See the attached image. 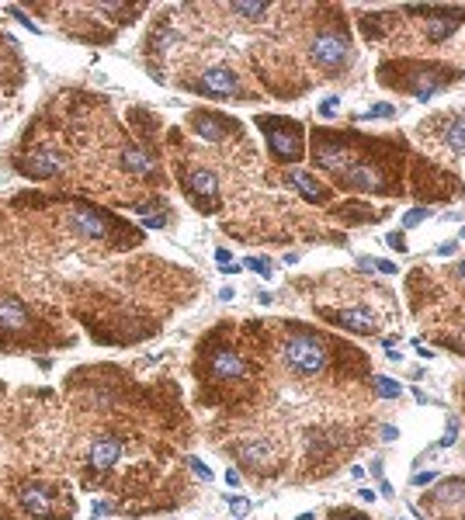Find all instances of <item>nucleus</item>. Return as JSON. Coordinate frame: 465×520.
I'll return each mask as SVG.
<instances>
[{"label":"nucleus","instance_id":"c03bdc74","mask_svg":"<svg viewBox=\"0 0 465 520\" xmlns=\"http://www.w3.org/2000/svg\"><path fill=\"white\" fill-rule=\"evenodd\" d=\"M372 475H375V479H385V475H382V462H379V458L372 462Z\"/></svg>","mask_w":465,"mask_h":520},{"label":"nucleus","instance_id":"a19ab883","mask_svg":"<svg viewBox=\"0 0 465 520\" xmlns=\"http://www.w3.org/2000/svg\"><path fill=\"white\" fill-rule=\"evenodd\" d=\"M379 493H382V496H389V499L396 496V493H392V486H389V479H379Z\"/></svg>","mask_w":465,"mask_h":520},{"label":"nucleus","instance_id":"f3484780","mask_svg":"<svg viewBox=\"0 0 465 520\" xmlns=\"http://www.w3.org/2000/svg\"><path fill=\"white\" fill-rule=\"evenodd\" d=\"M288 184H296V187H299V194L305 198V202H323V187H320V181H316L313 174L299 170V167H292V170H288Z\"/></svg>","mask_w":465,"mask_h":520},{"label":"nucleus","instance_id":"5701e85b","mask_svg":"<svg viewBox=\"0 0 465 520\" xmlns=\"http://www.w3.org/2000/svg\"><path fill=\"white\" fill-rule=\"evenodd\" d=\"M375 392H379L382 399H399V395H403V385H399L396 378H389V375H375Z\"/></svg>","mask_w":465,"mask_h":520},{"label":"nucleus","instance_id":"8fccbe9b","mask_svg":"<svg viewBox=\"0 0 465 520\" xmlns=\"http://www.w3.org/2000/svg\"><path fill=\"white\" fill-rule=\"evenodd\" d=\"M462 239H465V229H462Z\"/></svg>","mask_w":465,"mask_h":520},{"label":"nucleus","instance_id":"9b49d317","mask_svg":"<svg viewBox=\"0 0 465 520\" xmlns=\"http://www.w3.org/2000/svg\"><path fill=\"white\" fill-rule=\"evenodd\" d=\"M188 187H192V194L198 198V205L202 208H216L219 181H216L212 170H192V174H188Z\"/></svg>","mask_w":465,"mask_h":520},{"label":"nucleus","instance_id":"2f4dec72","mask_svg":"<svg viewBox=\"0 0 465 520\" xmlns=\"http://www.w3.org/2000/svg\"><path fill=\"white\" fill-rule=\"evenodd\" d=\"M385 243H389L392 250H399V254H407V236L399 233V229H392V233H385Z\"/></svg>","mask_w":465,"mask_h":520},{"label":"nucleus","instance_id":"cd10ccee","mask_svg":"<svg viewBox=\"0 0 465 520\" xmlns=\"http://www.w3.org/2000/svg\"><path fill=\"white\" fill-rule=\"evenodd\" d=\"M455 441H459V420H451V416H448V430H444V437L438 441V447H451Z\"/></svg>","mask_w":465,"mask_h":520},{"label":"nucleus","instance_id":"7ed1b4c3","mask_svg":"<svg viewBox=\"0 0 465 520\" xmlns=\"http://www.w3.org/2000/svg\"><path fill=\"white\" fill-rule=\"evenodd\" d=\"M348 56H351V46H348L344 35H337V31L316 35V42H313V59H316V66H323V70H340V66L348 63Z\"/></svg>","mask_w":465,"mask_h":520},{"label":"nucleus","instance_id":"2eb2a0df","mask_svg":"<svg viewBox=\"0 0 465 520\" xmlns=\"http://www.w3.org/2000/svg\"><path fill=\"white\" fill-rule=\"evenodd\" d=\"M194 132L202 139H209V142H219V139H226L233 132V125L226 118H219V115H194Z\"/></svg>","mask_w":465,"mask_h":520},{"label":"nucleus","instance_id":"f704fd0d","mask_svg":"<svg viewBox=\"0 0 465 520\" xmlns=\"http://www.w3.org/2000/svg\"><path fill=\"white\" fill-rule=\"evenodd\" d=\"M240 482H244V475L229 465V468H226V486H229V489H240Z\"/></svg>","mask_w":465,"mask_h":520},{"label":"nucleus","instance_id":"c9c22d12","mask_svg":"<svg viewBox=\"0 0 465 520\" xmlns=\"http://www.w3.org/2000/svg\"><path fill=\"white\" fill-rule=\"evenodd\" d=\"M455 254H459V243H455V239H448V243L438 246V257H455Z\"/></svg>","mask_w":465,"mask_h":520},{"label":"nucleus","instance_id":"393cba45","mask_svg":"<svg viewBox=\"0 0 465 520\" xmlns=\"http://www.w3.org/2000/svg\"><path fill=\"white\" fill-rule=\"evenodd\" d=\"M434 212L431 208H410L407 215H403V229H413V226H420V222H427Z\"/></svg>","mask_w":465,"mask_h":520},{"label":"nucleus","instance_id":"e433bc0d","mask_svg":"<svg viewBox=\"0 0 465 520\" xmlns=\"http://www.w3.org/2000/svg\"><path fill=\"white\" fill-rule=\"evenodd\" d=\"M357 499H361V503H375V499H379V493H375L372 486H361V489H357Z\"/></svg>","mask_w":465,"mask_h":520},{"label":"nucleus","instance_id":"6ab92c4d","mask_svg":"<svg viewBox=\"0 0 465 520\" xmlns=\"http://www.w3.org/2000/svg\"><path fill=\"white\" fill-rule=\"evenodd\" d=\"M441 83H444V80H441L438 73H420V80L413 83V98H417V101H431V98L441 90Z\"/></svg>","mask_w":465,"mask_h":520},{"label":"nucleus","instance_id":"7c9ffc66","mask_svg":"<svg viewBox=\"0 0 465 520\" xmlns=\"http://www.w3.org/2000/svg\"><path fill=\"white\" fill-rule=\"evenodd\" d=\"M229 510H233V517H236V520L246 517V514H250V499H244V496H236V499H233V496H229Z\"/></svg>","mask_w":465,"mask_h":520},{"label":"nucleus","instance_id":"0eeeda50","mask_svg":"<svg viewBox=\"0 0 465 520\" xmlns=\"http://www.w3.org/2000/svg\"><path fill=\"white\" fill-rule=\"evenodd\" d=\"M340 184L344 187H357V191H379L382 187V174L368 163H348L340 170Z\"/></svg>","mask_w":465,"mask_h":520},{"label":"nucleus","instance_id":"412c9836","mask_svg":"<svg viewBox=\"0 0 465 520\" xmlns=\"http://www.w3.org/2000/svg\"><path fill=\"white\" fill-rule=\"evenodd\" d=\"M240 458L254 462V465H261V462L268 458V444L261 441V437H254V441H244V444H240Z\"/></svg>","mask_w":465,"mask_h":520},{"label":"nucleus","instance_id":"b1692460","mask_svg":"<svg viewBox=\"0 0 465 520\" xmlns=\"http://www.w3.org/2000/svg\"><path fill=\"white\" fill-rule=\"evenodd\" d=\"M136 212L142 215V226H146V229H164V226H167V215H164V212H157V208L139 205Z\"/></svg>","mask_w":465,"mask_h":520},{"label":"nucleus","instance_id":"4be33fe9","mask_svg":"<svg viewBox=\"0 0 465 520\" xmlns=\"http://www.w3.org/2000/svg\"><path fill=\"white\" fill-rule=\"evenodd\" d=\"M438 496H441V503H462L465 499V479H451V482H444Z\"/></svg>","mask_w":465,"mask_h":520},{"label":"nucleus","instance_id":"4c0bfd02","mask_svg":"<svg viewBox=\"0 0 465 520\" xmlns=\"http://www.w3.org/2000/svg\"><path fill=\"white\" fill-rule=\"evenodd\" d=\"M375 271H382V274H396V264H392V260H379V257H375Z\"/></svg>","mask_w":465,"mask_h":520},{"label":"nucleus","instance_id":"f8f14e48","mask_svg":"<svg viewBox=\"0 0 465 520\" xmlns=\"http://www.w3.org/2000/svg\"><path fill=\"white\" fill-rule=\"evenodd\" d=\"M21 506H25L31 517H49V514H53V496H49L46 486L28 482L25 489H21Z\"/></svg>","mask_w":465,"mask_h":520},{"label":"nucleus","instance_id":"ddd939ff","mask_svg":"<svg viewBox=\"0 0 465 520\" xmlns=\"http://www.w3.org/2000/svg\"><path fill=\"white\" fill-rule=\"evenodd\" d=\"M118 458H122V441L118 437H98V441L90 444V465L98 468V472L111 468Z\"/></svg>","mask_w":465,"mask_h":520},{"label":"nucleus","instance_id":"09e8293b","mask_svg":"<svg viewBox=\"0 0 465 520\" xmlns=\"http://www.w3.org/2000/svg\"><path fill=\"white\" fill-rule=\"evenodd\" d=\"M344 520H365V517H357V514H348V517H344Z\"/></svg>","mask_w":465,"mask_h":520},{"label":"nucleus","instance_id":"c85d7f7f","mask_svg":"<svg viewBox=\"0 0 465 520\" xmlns=\"http://www.w3.org/2000/svg\"><path fill=\"white\" fill-rule=\"evenodd\" d=\"M188 465H192V472L198 475V479H205V482H212V479H216V475H212V468L205 465L202 458H188Z\"/></svg>","mask_w":465,"mask_h":520},{"label":"nucleus","instance_id":"4468645a","mask_svg":"<svg viewBox=\"0 0 465 520\" xmlns=\"http://www.w3.org/2000/svg\"><path fill=\"white\" fill-rule=\"evenodd\" d=\"M313 156H316V163L327 167V170H344V167H348V150H344L340 142H330V139H316Z\"/></svg>","mask_w":465,"mask_h":520},{"label":"nucleus","instance_id":"9d476101","mask_svg":"<svg viewBox=\"0 0 465 520\" xmlns=\"http://www.w3.org/2000/svg\"><path fill=\"white\" fill-rule=\"evenodd\" d=\"M209 371H212V378H219V382H236V378H244L246 364H244V358L233 354V350H216L212 361H209Z\"/></svg>","mask_w":465,"mask_h":520},{"label":"nucleus","instance_id":"dca6fc26","mask_svg":"<svg viewBox=\"0 0 465 520\" xmlns=\"http://www.w3.org/2000/svg\"><path fill=\"white\" fill-rule=\"evenodd\" d=\"M28 309L18 298H0V330H25Z\"/></svg>","mask_w":465,"mask_h":520},{"label":"nucleus","instance_id":"423d86ee","mask_svg":"<svg viewBox=\"0 0 465 520\" xmlns=\"http://www.w3.org/2000/svg\"><path fill=\"white\" fill-rule=\"evenodd\" d=\"M21 167H25V174H31V177H56V174L66 170V156L56 153V150H38V153L28 156Z\"/></svg>","mask_w":465,"mask_h":520},{"label":"nucleus","instance_id":"72a5a7b5","mask_svg":"<svg viewBox=\"0 0 465 520\" xmlns=\"http://www.w3.org/2000/svg\"><path fill=\"white\" fill-rule=\"evenodd\" d=\"M431 482H438V472L431 468V472H413V486H431Z\"/></svg>","mask_w":465,"mask_h":520},{"label":"nucleus","instance_id":"bb28decb","mask_svg":"<svg viewBox=\"0 0 465 520\" xmlns=\"http://www.w3.org/2000/svg\"><path fill=\"white\" fill-rule=\"evenodd\" d=\"M392 115H396V108H392V104H375V108L361 111V122H368V118H392Z\"/></svg>","mask_w":465,"mask_h":520},{"label":"nucleus","instance_id":"aec40b11","mask_svg":"<svg viewBox=\"0 0 465 520\" xmlns=\"http://www.w3.org/2000/svg\"><path fill=\"white\" fill-rule=\"evenodd\" d=\"M444 142H448V150L462 153V150H465V118L448 122V129H444Z\"/></svg>","mask_w":465,"mask_h":520},{"label":"nucleus","instance_id":"ea45409f","mask_svg":"<svg viewBox=\"0 0 465 520\" xmlns=\"http://www.w3.org/2000/svg\"><path fill=\"white\" fill-rule=\"evenodd\" d=\"M216 260H219L222 267H226V264H233V254H229V250L222 246V250H216Z\"/></svg>","mask_w":465,"mask_h":520},{"label":"nucleus","instance_id":"58836bf2","mask_svg":"<svg viewBox=\"0 0 465 520\" xmlns=\"http://www.w3.org/2000/svg\"><path fill=\"white\" fill-rule=\"evenodd\" d=\"M396 437H399V430H396L392 423H385V427H382V441H396Z\"/></svg>","mask_w":465,"mask_h":520},{"label":"nucleus","instance_id":"f03ea898","mask_svg":"<svg viewBox=\"0 0 465 520\" xmlns=\"http://www.w3.org/2000/svg\"><path fill=\"white\" fill-rule=\"evenodd\" d=\"M257 125L268 135V150H271L274 160H281V163L302 160V132L296 122H285V118H257Z\"/></svg>","mask_w":465,"mask_h":520},{"label":"nucleus","instance_id":"1a4fd4ad","mask_svg":"<svg viewBox=\"0 0 465 520\" xmlns=\"http://www.w3.org/2000/svg\"><path fill=\"white\" fill-rule=\"evenodd\" d=\"M327 319H333L337 326L351 330V333H372L375 330V316L368 309H327Z\"/></svg>","mask_w":465,"mask_h":520},{"label":"nucleus","instance_id":"f257e3e1","mask_svg":"<svg viewBox=\"0 0 465 520\" xmlns=\"http://www.w3.org/2000/svg\"><path fill=\"white\" fill-rule=\"evenodd\" d=\"M285 364L302 378L320 375L327 368V347L309 333H296V337L285 340Z\"/></svg>","mask_w":465,"mask_h":520},{"label":"nucleus","instance_id":"79ce46f5","mask_svg":"<svg viewBox=\"0 0 465 520\" xmlns=\"http://www.w3.org/2000/svg\"><path fill=\"white\" fill-rule=\"evenodd\" d=\"M219 298H222V302H233V298H236V291H233V288H222Z\"/></svg>","mask_w":465,"mask_h":520},{"label":"nucleus","instance_id":"37998d69","mask_svg":"<svg viewBox=\"0 0 465 520\" xmlns=\"http://www.w3.org/2000/svg\"><path fill=\"white\" fill-rule=\"evenodd\" d=\"M257 298H261V306H271V302H274L271 291H257Z\"/></svg>","mask_w":465,"mask_h":520},{"label":"nucleus","instance_id":"49530a36","mask_svg":"<svg viewBox=\"0 0 465 520\" xmlns=\"http://www.w3.org/2000/svg\"><path fill=\"white\" fill-rule=\"evenodd\" d=\"M296 520H316V517H313V514H299V517H296Z\"/></svg>","mask_w":465,"mask_h":520},{"label":"nucleus","instance_id":"a18cd8bd","mask_svg":"<svg viewBox=\"0 0 465 520\" xmlns=\"http://www.w3.org/2000/svg\"><path fill=\"white\" fill-rule=\"evenodd\" d=\"M108 510H111L108 503H101V499H98V503H94V514H98V517H101V514H108Z\"/></svg>","mask_w":465,"mask_h":520},{"label":"nucleus","instance_id":"473e14b6","mask_svg":"<svg viewBox=\"0 0 465 520\" xmlns=\"http://www.w3.org/2000/svg\"><path fill=\"white\" fill-rule=\"evenodd\" d=\"M7 14H11V18H18V21H21V25L28 28V31H38V25H35V21L28 18V14L21 11V7H7Z\"/></svg>","mask_w":465,"mask_h":520},{"label":"nucleus","instance_id":"39448f33","mask_svg":"<svg viewBox=\"0 0 465 520\" xmlns=\"http://www.w3.org/2000/svg\"><path fill=\"white\" fill-rule=\"evenodd\" d=\"M205 94H212V98H229V94H236L240 90V80L233 70H226V66H212V70H205L202 73V83H198Z\"/></svg>","mask_w":465,"mask_h":520},{"label":"nucleus","instance_id":"de8ad7c7","mask_svg":"<svg viewBox=\"0 0 465 520\" xmlns=\"http://www.w3.org/2000/svg\"><path fill=\"white\" fill-rule=\"evenodd\" d=\"M459 274H462V278H465V257H462V264H459Z\"/></svg>","mask_w":465,"mask_h":520},{"label":"nucleus","instance_id":"a878e982","mask_svg":"<svg viewBox=\"0 0 465 520\" xmlns=\"http://www.w3.org/2000/svg\"><path fill=\"white\" fill-rule=\"evenodd\" d=\"M233 14H240V18H261V14H268V4H233Z\"/></svg>","mask_w":465,"mask_h":520},{"label":"nucleus","instance_id":"c756f323","mask_svg":"<svg viewBox=\"0 0 465 520\" xmlns=\"http://www.w3.org/2000/svg\"><path fill=\"white\" fill-rule=\"evenodd\" d=\"M337 111H340V98H337V94L323 98V104H320V115H323V118H333Z\"/></svg>","mask_w":465,"mask_h":520},{"label":"nucleus","instance_id":"a211bd4d","mask_svg":"<svg viewBox=\"0 0 465 520\" xmlns=\"http://www.w3.org/2000/svg\"><path fill=\"white\" fill-rule=\"evenodd\" d=\"M122 167L132 170V174H153V160L142 153V150H136V146H129V150L122 153Z\"/></svg>","mask_w":465,"mask_h":520},{"label":"nucleus","instance_id":"6e6552de","mask_svg":"<svg viewBox=\"0 0 465 520\" xmlns=\"http://www.w3.org/2000/svg\"><path fill=\"white\" fill-rule=\"evenodd\" d=\"M70 222H73L83 236H90V239H108V236H111V226L105 222V215H101V212H94V208L77 205L73 212H70Z\"/></svg>","mask_w":465,"mask_h":520},{"label":"nucleus","instance_id":"20e7f679","mask_svg":"<svg viewBox=\"0 0 465 520\" xmlns=\"http://www.w3.org/2000/svg\"><path fill=\"white\" fill-rule=\"evenodd\" d=\"M417 14H427V38L431 42H444L455 28L462 25L465 11L462 7H431V11H424V7H410Z\"/></svg>","mask_w":465,"mask_h":520}]
</instances>
